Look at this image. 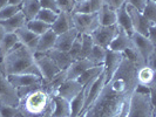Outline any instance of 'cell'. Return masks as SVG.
<instances>
[{"mask_svg":"<svg viewBox=\"0 0 156 117\" xmlns=\"http://www.w3.org/2000/svg\"><path fill=\"white\" fill-rule=\"evenodd\" d=\"M136 73V64L125 57L115 75L106 82L100 95L87 108L85 117L127 116L130 97L139 84Z\"/></svg>","mask_w":156,"mask_h":117,"instance_id":"6da1fadb","label":"cell"},{"mask_svg":"<svg viewBox=\"0 0 156 117\" xmlns=\"http://www.w3.org/2000/svg\"><path fill=\"white\" fill-rule=\"evenodd\" d=\"M0 68L5 73V75L33 74L42 78L41 73L35 62L34 54L20 42L5 56Z\"/></svg>","mask_w":156,"mask_h":117,"instance_id":"7a4b0ae2","label":"cell"},{"mask_svg":"<svg viewBox=\"0 0 156 117\" xmlns=\"http://www.w3.org/2000/svg\"><path fill=\"white\" fill-rule=\"evenodd\" d=\"M51 104L52 97L42 88H39L20 100L19 107L23 111L25 117H40L46 112Z\"/></svg>","mask_w":156,"mask_h":117,"instance_id":"3957f363","label":"cell"},{"mask_svg":"<svg viewBox=\"0 0 156 117\" xmlns=\"http://www.w3.org/2000/svg\"><path fill=\"white\" fill-rule=\"evenodd\" d=\"M126 117H155V105L150 96L134 91Z\"/></svg>","mask_w":156,"mask_h":117,"instance_id":"277c9868","label":"cell"},{"mask_svg":"<svg viewBox=\"0 0 156 117\" xmlns=\"http://www.w3.org/2000/svg\"><path fill=\"white\" fill-rule=\"evenodd\" d=\"M73 27L79 32V34H90L96 29L99 25L98 13L83 14V13H72Z\"/></svg>","mask_w":156,"mask_h":117,"instance_id":"5b68a950","label":"cell"},{"mask_svg":"<svg viewBox=\"0 0 156 117\" xmlns=\"http://www.w3.org/2000/svg\"><path fill=\"white\" fill-rule=\"evenodd\" d=\"M117 32H119V26L116 23L112 26H99L96 29H94L90 33V36L93 39L94 45L107 49L109 47L112 40L115 38Z\"/></svg>","mask_w":156,"mask_h":117,"instance_id":"8992f818","label":"cell"},{"mask_svg":"<svg viewBox=\"0 0 156 117\" xmlns=\"http://www.w3.org/2000/svg\"><path fill=\"white\" fill-rule=\"evenodd\" d=\"M0 102L11 107H19L20 104V98L16 94V88L9 83L7 76L1 70H0Z\"/></svg>","mask_w":156,"mask_h":117,"instance_id":"52a82bcc","label":"cell"},{"mask_svg":"<svg viewBox=\"0 0 156 117\" xmlns=\"http://www.w3.org/2000/svg\"><path fill=\"white\" fill-rule=\"evenodd\" d=\"M130 40H132V43H133L135 50L141 56L142 61L144 62V64H147V61L150 57V55L155 53V45L147 36L139 34V33H135V32L130 35Z\"/></svg>","mask_w":156,"mask_h":117,"instance_id":"ba28073f","label":"cell"},{"mask_svg":"<svg viewBox=\"0 0 156 117\" xmlns=\"http://www.w3.org/2000/svg\"><path fill=\"white\" fill-rule=\"evenodd\" d=\"M35 62L39 68L41 76H42V82H48L52 78L56 76L61 70L55 64V62L48 57L46 54H34Z\"/></svg>","mask_w":156,"mask_h":117,"instance_id":"9c48e42d","label":"cell"},{"mask_svg":"<svg viewBox=\"0 0 156 117\" xmlns=\"http://www.w3.org/2000/svg\"><path fill=\"white\" fill-rule=\"evenodd\" d=\"M106 84V75L105 71H102L99 76L94 78L93 81L88 82L86 84V98H85V104H83V109L87 110V108L93 103L96 97L100 95L102 91L103 87Z\"/></svg>","mask_w":156,"mask_h":117,"instance_id":"30bf717a","label":"cell"},{"mask_svg":"<svg viewBox=\"0 0 156 117\" xmlns=\"http://www.w3.org/2000/svg\"><path fill=\"white\" fill-rule=\"evenodd\" d=\"M123 59H125V56L121 52H114V50L107 49L106 59L103 62V71L106 75V82L112 80V77L115 75V73L120 68Z\"/></svg>","mask_w":156,"mask_h":117,"instance_id":"8fae6325","label":"cell"},{"mask_svg":"<svg viewBox=\"0 0 156 117\" xmlns=\"http://www.w3.org/2000/svg\"><path fill=\"white\" fill-rule=\"evenodd\" d=\"M126 9L127 12L129 13L130 15V19H132V23H133V28L135 33H139V34H142L144 36L148 35V31H149V27L154 23L149 22L148 20L142 15L140 11H137L135 7L126 4Z\"/></svg>","mask_w":156,"mask_h":117,"instance_id":"7c38bea8","label":"cell"},{"mask_svg":"<svg viewBox=\"0 0 156 117\" xmlns=\"http://www.w3.org/2000/svg\"><path fill=\"white\" fill-rule=\"evenodd\" d=\"M19 39V42L23 43L25 47H27L30 50H31L33 54L37 53V47H38V41H39V35L34 34L33 32H31L26 25L18 28L16 32H14Z\"/></svg>","mask_w":156,"mask_h":117,"instance_id":"4fadbf2b","label":"cell"},{"mask_svg":"<svg viewBox=\"0 0 156 117\" xmlns=\"http://www.w3.org/2000/svg\"><path fill=\"white\" fill-rule=\"evenodd\" d=\"M82 88L83 87L81 86L76 80H65L58 88L55 95H59L63 98H66L67 101H70L82 90Z\"/></svg>","mask_w":156,"mask_h":117,"instance_id":"5bb4252c","label":"cell"},{"mask_svg":"<svg viewBox=\"0 0 156 117\" xmlns=\"http://www.w3.org/2000/svg\"><path fill=\"white\" fill-rule=\"evenodd\" d=\"M9 81V83L16 89L23 88V87L32 86L35 83L42 82V78L33 74H12V75H6Z\"/></svg>","mask_w":156,"mask_h":117,"instance_id":"9a60e30c","label":"cell"},{"mask_svg":"<svg viewBox=\"0 0 156 117\" xmlns=\"http://www.w3.org/2000/svg\"><path fill=\"white\" fill-rule=\"evenodd\" d=\"M92 67H94V64L88 59L75 60L66 69V80H76L83 71H86Z\"/></svg>","mask_w":156,"mask_h":117,"instance_id":"2e32d148","label":"cell"},{"mask_svg":"<svg viewBox=\"0 0 156 117\" xmlns=\"http://www.w3.org/2000/svg\"><path fill=\"white\" fill-rule=\"evenodd\" d=\"M78 35L79 32L74 27L62 33V34H59L56 36V40H55L54 48L59 49V50H62V52H68L73 45V42H74V40L78 38Z\"/></svg>","mask_w":156,"mask_h":117,"instance_id":"e0dca14e","label":"cell"},{"mask_svg":"<svg viewBox=\"0 0 156 117\" xmlns=\"http://www.w3.org/2000/svg\"><path fill=\"white\" fill-rule=\"evenodd\" d=\"M133 43H132V40H130V36L126 33L123 29H121L119 27V32L115 35V38L112 40L109 47L107 49H110V50H114V52H123L128 48H133Z\"/></svg>","mask_w":156,"mask_h":117,"instance_id":"ac0fdd59","label":"cell"},{"mask_svg":"<svg viewBox=\"0 0 156 117\" xmlns=\"http://www.w3.org/2000/svg\"><path fill=\"white\" fill-rule=\"evenodd\" d=\"M70 28H73L72 13L59 12L56 20L51 26V29L54 32L56 35H59V34H62L65 32H67Z\"/></svg>","mask_w":156,"mask_h":117,"instance_id":"d6986e66","label":"cell"},{"mask_svg":"<svg viewBox=\"0 0 156 117\" xmlns=\"http://www.w3.org/2000/svg\"><path fill=\"white\" fill-rule=\"evenodd\" d=\"M52 104H53V110H52V117H69L70 115V104L69 101L63 98L59 95H54L52 97Z\"/></svg>","mask_w":156,"mask_h":117,"instance_id":"ffe728a7","label":"cell"},{"mask_svg":"<svg viewBox=\"0 0 156 117\" xmlns=\"http://www.w3.org/2000/svg\"><path fill=\"white\" fill-rule=\"evenodd\" d=\"M45 54L54 61L55 64L60 68V70H66L70 66V63L73 62V60H72V57L68 54V52H62V50L53 48V49L46 52Z\"/></svg>","mask_w":156,"mask_h":117,"instance_id":"44dd1931","label":"cell"},{"mask_svg":"<svg viewBox=\"0 0 156 117\" xmlns=\"http://www.w3.org/2000/svg\"><path fill=\"white\" fill-rule=\"evenodd\" d=\"M26 22H27V20L20 11V12L16 13V15L11 16L8 19H5V20H0V26L5 29L6 33H14L18 28L25 26Z\"/></svg>","mask_w":156,"mask_h":117,"instance_id":"7402d4cb","label":"cell"},{"mask_svg":"<svg viewBox=\"0 0 156 117\" xmlns=\"http://www.w3.org/2000/svg\"><path fill=\"white\" fill-rule=\"evenodd\" d=\"M103 0H85L75 5L72 13H83V14H92L98 13L103 6Z\"/></svg>","mask_w":156,"mask_h":117,"instance_id":"603a6c76","label":"cell"},{"mask_svg":"<svg viewBox=\"0 0 156 117\" xmlns=\"http://www.w3.org/2000/svg\"><path fill=\"white\" fill-rule=\"evenodd\" d=\"M116 25L130 36L134 33L133 23H132V19L129 13L126 9V4L122 5L121 7L116 9Z\"/></svg>","mask_w":156,"mask_h":117,"instance_id":"cb8c5ba5","label":"cell"},{"mask_svg":"<svg viewBox=\"0 0 156 117\" xmlns=\"http://www.w3.org/2000/svg\"><path fill=\"white\" fill-rule=\"evenodd\" d=\"M56 34L52 29L47 31L42 35L39 36L38 41V47H37V53L35 54H45L46 52L51 50L54 48L55 40H56Z\"/></svg>","mask_w":156,"mask_h":117,"instance_id":"d4e9b609","label":"cell"},{"mask_svg":"<svg viewBox=\"0 0 156 117\" xmlns=\"http://www.w3.org/2000/svg\"><path fill=\"white\" fill-rule=\"evenodd\" d=\"M19 43V39L16 33H6L0 42V66L4 61L5 56ZM1 70V68H0ZM2 71V70H1Z\"/></svg>","mask_w":156,"mask_h":117,"instance_id":"484cf974","label":"cell"},{"mask_svg":"<svg viewBox=\"0 0 156 117\" xmlns=\"http://www.w3.org/2000/svg\"><path fill=\"white\" fill-rule=\"evenodd\" d=\"M136 78L139 84L146 86L148 88H154V81H155V69L150 68L149 66L144 64L140 68H137Z\"/></svg>","mask_w":156,"mask_h":117,"instance_id":"4316f807","label":"cell"},{"mask_svg":"<svg viewBox=\"0 0 156 117\" xmlns=\"http://www.w3.org/2000/svg\"><path fill=\"white\" fill-rule=\"evenodd\" d=\"M20 6H21V13L25 15L27 21L35 19L37 14L41 9L39 0H23V4Z\"/></svg>","mask_w":156,"mask_h":117,"instance_id":"83f0119b","label":"cell"},{"mask_svg":"<svg viewBox=\"0 0 156 117\" xmlns=\"http://www.w3.org/2000/svg\"><path fill=\"white\" fill-rule=\"evenodd\" d=\"M98 19L100 26H112L116 23V11H113L106 4L98 12Z\"/></svg>","mask_w":156,"mask_h":117,"instance_id":"f1b7e54d","label":"cell"},{"mask_svg":"<svg viewBox=\"0 0 156 117\" xmlns=\"http://www.w3.org/2000/svg\"><path fill=\"white\" fill-rule=\"evenodd\" d=\"M85 98H86V86H83L82 90L69 101L70 104V115L69 117H76L83 109L85 104Z\"/></svg>","mask_w":156,"mask_h":117,"instance_id":"f546056e","label":"cell"},{"mask_svg":"<svg viewBox=\"0 0 156 117\" xmlns=\"http://www.w3.org/2000/svg\"><path fill=\"white\" fill-rule=\"evenodd\" d=\"M102 71H103V64H101V66H94L92 68L87 69L86 71H83V73L76 78V81H78L81 86L83 87V86H86L88 82L93 81L96 76H99Z\"/></svg>","mask_w":156,"mask_h":117,"instance_id":"4dcf8cb0","label":"cell"},{"mask_svg":"<svg viewBox=\"0 0 156 117\" xmlns=\"http://www.w3.org/2000/svg\"><path fill=\"white\" fill-rule=\"evenodd\" d=\"M106 52H107L106 48L94 45L93 49H92V52L89 53L87 59L93 63L94 66H101V64H103L105 59H106Z\"/></svg>","mask_w":156,"mask_h":117,"instance_id":"1f68e13d","label":"cell"},{"mask_svg":"<svg viewBox=\"0 0 156 117\" xmlns=\"http://www.w3.org/2000/svg\"><path fill=\"white\" fill-rule=\"evenodd\" d=\"M26 27L30 29L31 32H33L34 34H37V35H42L44 33H46L47 31H49L51 29V25H48V23H45L44 21H41L39 19H32L30 21H27L26 22Z\"/></svg>","mask_w":156,"mask_h":117,"instance_id":"d6a6232c","label":"cell"},{"mask_svg":"<svg viewBox=\"0 0 156 117\" xmlns=\"http://www.w3.org/2000/svg\"><path fill=\"white\" fill-rule=\"evenodd\" d=\"M0 117H25L20 107H11L0 102Z\"/></svg>","mask_w":156,"mask_h":117,"instance_id":"836d02e7","label":"cell"},{"mask_svg":"<svg viewBox=\"0 0 156 117\" xmlns=\"http://www.w3.org/2000/svg\"><path fill=\"white\" fill-rule=\"evenodd\" d=\"M94 47L93 39L90 34H81V52H80V59H87L89 53L92 52ZM79 59V60H80Z\"/></svg>","mask_w":156,"mask_h":117,"instance_id":"e575fe53","label":"cell"},{"mask_svg":"<svg viewBox=\"0 0 156 117\" xmlns=\"http://www.w3.org/2000/svg\"><path fill=\"white\" fill-rule=\"evenodd\" d=\"M141 13H142V15L144 16L149 22L155 25L156 23V2L147 0V1H146V5H144V7H143Z\"/></svg>","mask_w":156,"mask_h":117,"instance_id":"d590c367","label":"cell"},{"mask_svg":"<svg viewBox=\"0 0 156 117\" xmlns=\"http://www.w3.org/2000/svg\"><path fill=\"white\" fill-rule=\"evenodd\" d=\"M58 12H54L52 9H47V8H41L39 11V13L37 14V19H39L41 21H44L45 23H48L52 26V23L54 22L58 18Z\"/></svg>","mask_w":156,"mask_h":117,"instance_id":"8d00e7d4","label":"cell"},{"mask_svg":"<svg viewBox=\"0 0 156 117\" xmlns=\"http://www.w3.org/2000/svg\"><path fill=\"white\" fill-rule=\"evenodd\" d=\"M20 11H21V6L19 5H7L5 7L0 8V20H5V19L16 15Z\"/></svg>","mask_w":156,"mask_h":117,"instance_id":"74e56055","label":"cell"},{"mask_svg":"<svg viewBox=\"0 0 156 117\" xmlns=\"http://www.w3.org/2000/svg\"><path fill=\"white\" fill-rule=\"evenodd\" d=\"M56 7L59 12H66V13H72L75 7L76 2L74 0H55Z\"/></svg>","mask_w":156,"mask_h":117,"instance_id":"f35d334b","label":"cell"},{"mask_svg":"<svg viewBox=\"0 0 156 117\" xmlns=\"http://www.w3.org/2000/svg\"><path fill=\"white\" fill-rule=\"evenodd\" d=\"M80 52H81V34H79L78 38L74 40L70 49L68 50V54L72 57V60L75 61L80 59Z\"/></svg>","mask_w":156,"mask_h":117,"instance_id":"ab89813d","label":"cell"},{"mask_svg":"<svg viewBox=\"0 0 156 117\" xmlns=\"http://www.w3.org/2000/svg\"><path fill=\"white\" fill-rule=\"evenodd\" d=\"M39 2H40L41 8L52 9V11H54V12H58V13H59L58 7H56V2H55V0H39Z\"/></svg>","mask_w":156,"mask_h":117,"instance_id":"60d3db41","label":"cell"},{"mask_svg":"<svg viewBox=\"0 0 156 117\" xmlns=\"http://www.w3.org/2000/svg\"><path fill=\"white\" fill-rule=\"evenodd\" d=\"M103 1H105V4L109 8H112L113 11H116V9H119L122 5L126 4V0H103Z\"/></svg>","mask_w":156,"mask_h":117,"instance_id":"b9f144b4","label":"cell"},{"mask_svg":"<svg viewBox=\"0 0 156 117\" xmlns=\"http://www.w3.org/2000/svg\"><path fill=\"white\" fill-rule=\"evenodd\" d=\"M146 1L147 0H126V4H128V5L135 7L137 11L142 12V9H143L144 5H146Z\"/></svg>","mask_w":156,"mask_h":117,"instance_id":"7bdbcfd3","label":"cell"},{"mask_svg":"<svg viewBox=\"0 0 156 117\" xmlns=\"http://www.w3.org/2000/svg\"><path fill=\"white\" fill-rule=\"evenodd\" d=\"M147 38H148L154 45H156V25H151V26L149 27Z\"/></svg>","mask_w":156,"mask_h":117,"instance_id":"ee69618b","label":"cell"},{"mask_svg":"<svg viewBox=\"0 0 156 117\" xmlns=\"http://www.w3.org/2000/svg\"><path fill=\"white\" fill-rule=\"evenodd\" d=\"M23 0H8V5H21Z\"/></svg>","mask_w":156,"mask_h":117,"instance_id":"f6af8a7d","label":"cell"},{"mask_svg":"<svg viewBox=\"0 0 156 117\" xmlns=\"http://www.w3.org/2000/svg\"><path fill=\"white\" fill-rule=\"evenodd\" d=\"M8 5V0H0V8L5 7Z\"/></svg>","mask_w":156,"mask_h":117,"instance_id":"bcb514c9","label":"cell"},{"mask_svg":"<svg viewBox=\"0 0 156 117\" xmlns=\"http://www.w3.org/2000/svg\"><path fill=\"white\" fill-rule=\"evenodd\" d=\"M6 34V32H5V29L0 26V42H1V40H2V38H4V35Z\"/></svg>","mask_w":156,"mask_h":117,"instance_id":"7dc6e473","label":"cell"},{"mask_svg":"<svg viewBox=\"0 0 156 117\" xmlns=\"http://www.w3.org/2000/svg\"><path fill=\"white\" fill-rule=\"evenodd\" d=\"M85 116H86V110H82L76 117H85Z\"/></svg>","mask_w":156,"mask_h":117,"instance_id":"c3c4849f","label":"cell"},{"mask_svg":"<svg viewBox=\"0 0 156 117\" xmlns=\"http://www.w3.org/2000/svg\"><path fill=\"white\" fill-rule=\"evenodd\" d=\"M76 4H79V2H82V1H85V0H74Z\"/></svg>","mask_w":156,"mask_h":117,"instance_id":"681fc988","label":"cell"},{"mask_svg":"<svg viewBox=\"0 0 156 117\" xmlns=\"http://www.w3.org/2000/svg\"><path fill=\"white\" fill-rule=\"evenodd\" d=\"M149 1H154V2H156V0H149Z\"/></svg>","mask_w":156,"mask_h":117,"instance_id":"f907efd6","label":"cell"}]
</instances>
